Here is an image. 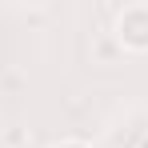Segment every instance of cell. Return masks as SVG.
Listing matches in <instances>:
<instances>
[{
  "mask_svg": "<svg viewBox=\"0 0 148 148\" xmlns=\"http://www.w3.org/2000/svg\"><path fill=\"white\" fill-rule=\"evenodd\" d=\"M116 40L128 52H148V4H124L116 12Z\"/></svg>",
  "mask_w": 148,
  "mask_h": 148,
  "instance_id": "1",
  "label": "cell"
},
{
  "mask_svg": "<svg viewBox=\"0 0 148 148\" xmlns=\"http://www.w3.org/2000/svg\"><path fill=\"white\" fill-rule=\"evenodd\" d=\"M52 148H92V144H84V140H60V144H52Z\"/></svg>",
  "mask_w": 148,
  "mask_h": 148,
  "instance_id": "2",
  "label": "cell"
},
{
  "mask_svg": "<svg viewBox=\"0 0 148 148\" xmlns=\"http://www.w3.org/2000/svg\"><path fill=\"white\" fill-rule=\"evenodd\" d=\"M140 148H148V132H144V140H140Z\"/></svg>",
  "mask_w": 148,
  "mask_h": 148,
  "instance_id": "3",
  "label": "cell"
}]
</instances>
